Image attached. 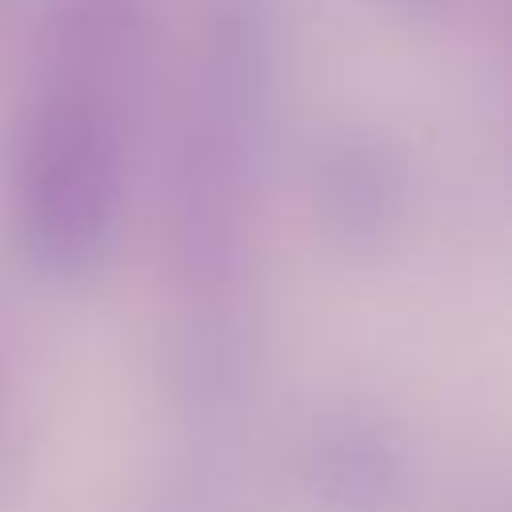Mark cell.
I'll return each instance as SVG.
<instances>
[{
	"mask_svg": "<svg viewBox=\"0 0 512 512\" xmlns=\"http://www.w3.org/2000/svg\"><path fill=\"white\" fill-rule=\"evenodd\" d=\"M120 136L92 96H52L28 120L16 164V232L56 280L88 276L120 228Z\"/></svg>",
	"mask_w": 512,
	"mask_h": 512,
	"instance_id": "obj_1",
	"label": "cell"
},
{
	"mask_svg": "<svg viewBox=\"0 0 512 512\" xmlns=\"http://www.w3.org/2000/svg\"><path fill=\"white\" fill-rule=\"evenodd\" d=\"M308 488L324 512H400L412 492L408 448L380 420H336L308 452Z\"/></svg>",
	"mask_w": 512,
	"mask_h": 512,
	"instance_id": "obj_2",
	"label": "cell"
}]
</instances>
